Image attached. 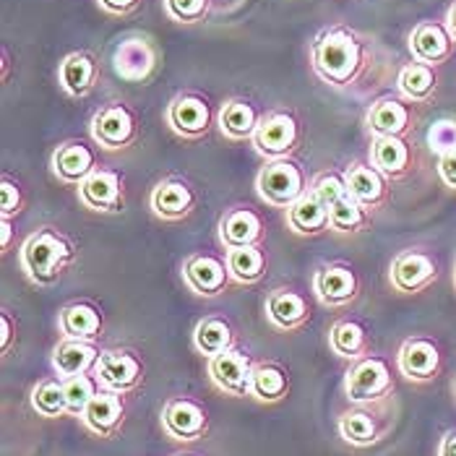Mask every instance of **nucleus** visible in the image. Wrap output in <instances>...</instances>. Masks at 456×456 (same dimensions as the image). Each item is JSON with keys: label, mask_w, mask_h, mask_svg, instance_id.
<instances>
[{"label": "nucleus", "mask_w": 456, "mask_h": 456, "mask_svg": "<svg viewBox=\"0 0 456 456\" xmlns=\"http://www.w3.org/2000/svg\"><path fill=\"white\" fill-rule=\"evenodd\" d=\"M73 258V246L55 230L45 227L21 248V266L35 284H53Z\"/></svg>", "instance_id": "obj_1"}, {"label": "nucleus", "mask_w": 456, "mask_h": 456, "mask_svg": "<svg viewBox=\"0 0 456 456\" xmlns=\"http://www.w3.org/2000/svg\"><path fill=\"white\" fill-rule=\"evenodd\" d=\"M316 69L331 84H347L360 69V45L354 37L342 29L321 37L316 45Z\"/></svg>", "instance_id": "obj_2"}, {"label": "nucleus", "mask_w": 456, "mask_h": 456, "mask_svg": "<svg viewBox=\"0 0 456 456\" xmlns=\"http://www.w3.org/2000/svg\"><path fill=\"white\" fill-rule=\"evenodd\" d=\"M256 188L261 193V199L272 207L289 209L295 201H300L308 191H305V175L295 162L287 159H272L256 180Z\"/></svg>", "instance_id": "obj_3"}, {"label": "nucleus", "mask_w": 456, "mask_h": 456, "mask_svg": "<svg viewBox=\"0 0 456 456\" xmlns=\"http://www.w3.org/2000/svg\"><path fill=\"white\" fill-rule=\"evenodd\" d=\"M345 391L347 399L354 404H373L387 399L394 391V379L391 370L381 357H362L347 370L345 379Z\"/></svg>", "instance_id": "obj_4"}, {"label": "nucleus", "mask_w": 456, "mask_h": 456, "mask_svg": "<svg viewBox=\"0 0 456 456\" xmlns=\"http://www.w3.org/2000/svg\"><path fill=\"white\" fill-rule=\"evenodd\" d=\"M141 373V360L126 350H105L94 365V379L100 381V387L118 394H128L139 387Z\"/></svg>", "instance_id": "obj_5"}, {"label": "nucleus", "mask_w": 456, "mask_h": 456, "mask_svg": "<svg viewBox=\"0 0 456 456\" xmlns=\"http://www.w3.org/2000/svg\"><path fill=\"white\" fill-rule=\"evenodd\" d=\"M253 362L246 352L227 350L209 360V376L214 387L230 396H250L253 384Z\"/></svg>", "instance_id": "obj_6"}, {"label": "nucleus", "mask_w": 456, "mask_h": 456, "mask_svg": "<svg viewBox=\"0 0 456 456\" xmlns=\"http://www.w3.org/2000/svg\"><path fill=\"white\" fill-rule=\"evenodd\" d=\"M162 425L175 441H199L209 433V415L193 399H170L162 410Z\"/></svg>", "instance_id": "obj_7"}, {"label": "nucleus", "mask_w": 456, "mask_h": 456, "mask_svg": "<svg viewBox=\"0 0 456 456\" xmlns=\"http://www.w3.org/2000/svg\"><path fill=\"white\" fill-rule=\"evenodd\" d=\"M399 370L415 384H428L441 370V350L433 339L412 337L399 350Z\"/></svg>", "instance_id": "obj_8"}, {"label": "nucleus", "mask_w": 456, "mask_h": 456, "mask_svg": "<svg viewBox=\"0 0 456 456\" xmlns=\"http://www.w3.org/2000/svg\"><path fill=\"white\" fill-rule=\"evenodd\" d=\"M436 261L422 250H404L391 264V284L399 292H420L436 280Z\"/></svg>", "instance_id": "obj_9"}, {"label": "nucleus", "mask_w": 456, "mask_h": 456, "mask_svg": "<svg viewBox=\"0 0 456 456\" xmlns=\"http://www.w3.org/2000/svg\"><path fill=\"white\" fill-rule=\"evenodd\" d=\"M253 143H256V149L264 157L284 159L295 149V143H297V123H295V118H289V115H272V118H266L256 128Z\"/></svg>", "instance_id": "obj_10"}, {"label": "nucleus", "mask_w": 456, "mask_h": 456, "mask_svg": "<svg viewBox=\"0 0 456 456\" xmlns=\"http://www.w3.org/2000/svg\"><path fill=\"white\" fill-rule=\"evenodd\" d=\"M78 199L94 211L123 209V185L120 175L112 170H94L84 183H78Z\"/></svg>", "instance_id": "obj_11"}, {"label": "nucleus", "mask_w": 456, "mask_h": 456, "mask_svg": "<svg viewBox=\"0 0 456 456\" xmlns=\"http://www.w3.org/2000/svg\"><path fill=\"white\" fill-rule=\"evenodd\" d=\"M183 277L193 292H199L204 297H214V295L224 292V287L230 281V269L224 261H219L214 256H191L183 266Z\"/></svg>", "instance_id": "obj_12"}, {"label": "nucleus", "mask_w": 456, "mask_h": 456, "mask_svg": "<svg viewBox=\"0 0 456 456\" xmlns=\"http://www.w3.org/2000/svg\"><path fill=\"white\" fill-rule=\"evenodd\" d=\"M92 134L105 149H120L134 141L136 123L134 115L123 105H110L100 110L92 120Z\"/></svg>", "instance_id": "obj_13"}, {"label": "nucleus", "mask_w": 456, "mask_h": 456, "mask_svg": "<svg viewBox=\"0 0 456 456\" xmlns=\"http://www.w3.org/2000/svg\"><path fill=\"white\" fill-rule=\"evenodd\" d=\"M126 418V402H123V394L118 391H110V388H100L97 396L89 402L86 412L81 415L84 425L97 433V436H112L120 422Z\"/></svg>", "instance_id": "obj_14"}, {"label": "nucleus", "mask_w": 456, "mask_h": 456, "mask_svg": "<svg viewBox=\"0 0 456 456\" xmlns=\"http://www.w3.org/2000/svg\"><path fill=\"white\" fill-rule=\"evenodd\" d=\"M102 352L97 350L94 342H81V339H63L53 352V368L58 379H73L81 373H94V365Z\"/></svg>", "instance_id": "obj_15"}, {"label": "nucleus", "mask_w": 456, "mask_h": 456, "mask_svg": "<svg viewBox=\"0 0 456 456\" xmlns=\"http://www.w3.org/2000/svg\"><path fill=\"white\" fill-rule=\"evenodd\" d=\"M266 318L284 331H292V329H300L303 323H308L311 318V308L305 303V297L295 289H274L269 297H266Z\"/></svg>", "instance_id": "obj_16"}, {"label": "nucleus", "mask_w": 456, "mask_h": 456, "mask_svg": "<svg viewBox=\"0 0 456 456\" xmlns=\"http://www.w3.org/2000/svg\"><path fill=\"white\" fill-rule=\"evenodd\" d=\"M115 73L126 81H141L146 78L154 63H157V50L146 42V39H126L118 50H115Z\"/></svg>", "instance_id": "obj_17"}, {"label": "nucleus", "mask_w": 456, "mask_h": 456, "mask_svg": "<svg viewBox=\"0 0 456 456\" xmlns=\"http://www.w3.org/2000/svg\"><path fill=\"white\" fill-rule=\"evenodd\" d=\"M261 219L258 214L250 209H230L222 219H219V240L227 246V250L232 248H246L256 246L261 238Z\"/></svg>", "instance_id": "obj_18"}, {"label": "nucleus", "mask_w": 456, "mask_h": 456, "mask_svg": "<svg viewBox=\"0 0 456 456\" xmlns=\"http://www.w3.org/2000/svg\"><path fill=\"white\" fill-rule=\"evenodd\" d=\"M58 326L63 331V339L94 342L102 331V314L89 303H70L61 311Z\"/></svg>", "instance_id": "obj_19"}, {"label": "nucleus", "mask_w": 456, "mask_h": 456, "mask_svg": "<svg viewBox=\"0 0 456 456\" xmlns=\"http://www.w3.org/2000/svg\"><path fill=\"white\" fill-rule=\"evenodd\" d=\"M196 196L183 180H165L151 193V209L162 219H183L193 211Z\"/></svg>", "instance_id": "obj_20"}, {"label": "nucleus", "mask_w": 456, "mask_h": 456, "mask_svg": "<svg viewBox=\"0 0 456 456\" xmlns=\"http://www.w3.org/2000/svg\"><path fill=\"white\" fill-rule=\"evenodd\" d=\"M53 170L66 183H84L94 173V151L84 143H63L53 154Z\"/></svg>", "instance_id": "obj_21"}, {"label": "nucleus", "mask_w": 456, "mask_h": 456, "mask_svg": "<svg viewBox=\"0 0 456 456\" xmlns=\"http://www.w3.org/2000/svg\"><path fill=\"white\" fill-rule=\"evenodd\" d=\"M316 292L326 305H345L357 295V277L347 266H323L316 274Z\"/></svg>", "instance_id": "obj_22"}, {"label": "nucleus", "mask_w": 456, "mask_h": 456, "mask_svg": "<svg viewBox=\"0 0 456 456\" xmlns=\"http://www.w3.org/2000/svg\"><path fill=\"white\" fill-rule=\"evenodd\" d=\"M287 224L297 235H318L329 227V207L314 191H308L300 201H295L287 209Z\"/></svg>", "instance_id": "obj_23"}, {"label": "nucleus", "mask_w": 456, "mask_h": 456, "mask_svg": "<svg viewBox=\"0 0 456 456\" xmlns=\"http://www.w3.org/2000/svg\"><path fill=\"white\" fill-rule=\"evenodd\" d=\"M410 47L420 63H441L452 53V35L438 24H420L412 32Z\"/></svg>", "instance_id": "obj_24"}, {"label": "nucleus", "mask_w": 456, "mask_h": 456, "mask_svg": "<svg viewBox=\"0 0 456 456\" xmlns=\"http://www.w3.org/2000/svg\"><path fill=\"white\" fill-rule=\"evenodd\" d=\"M347 191L362 207H379L387 196L384 173L370 165H352L347 173Z\"/></svg>", "instance_id": "obj_25"}, {"label": "nucleus", "mask_w": 456, "mask_h": 456, "mask_svg": "<svg viewBox=\"0 0 456 456\" xmlns=\"http://www.w3.org/2000/svg\"><path fill=\"white\" fill-rule=\"evenodd\" d=\"M209 107L199 97H180L170 107V123L183 136H201L209 128Z\"/></svg>", "instance_id": "obj_26"}, {"label": "nucleus", "mask_w": 456, "mask_h": 456, "mask_svg": "<svg viewBox=\"0 0 456 456\" xmlns=\"http://www.w3.org/2000/svg\"><path fill=\"white\" fill-rule=\"evenodd\" d=\"M289 391V376L287 370L274 365V362H261L253 368V384H250V396L258 402H280Z\"/></svg>", "instance_id": "obj_27"}, {"label": "nucleus", "mask_w": 456, "mask_h": 456, "mask_svg": "<svg viewBox=\"0 0 456 456\" xmlns=\"http://www.w3.org/2000/svg\"><path fill=\"white\" fill-rule=\"evenodd\" d=\"M370 162L384 175H402L410 165V149L399 136H376Z\"/></svg>", "instance_id": "obj_28"}, {"label": "nucleus", "mask_w": 456, "mask_h": 456, "mask_svg": "<svg viewBox=\"0 0 456 456\" xmlns=\"http://www.w3.org/2000/svg\"><path fill=\"white\" fill-rule=\"evenodd\" d=\"M193 345L204 357H216L222 352L232 350V329L222 318H204L193 331Z\"/></svg>", "instance_id": "obj_29"}, {"label": "nucleus", "mask_w": 456, "mask_h": 456, "mask_svg": "<svg viewBox=\"0 0 456 456\" xmlns=\"http://www.w3.org/2000/svg\"><path fill=\"white\" fill-rule=\"evenodd\" d=\"M407 123H410V112L396 100H384L368 112V128L376 136H402Z\"/></svg>", "instance_id": "obj_30"}, {"label": "nucleus", "mask_w": 456, "mask_h": 456, "mask_svg": "<svg viewBox=\"0 0 456 456\" xmlns=\"http://www.w3.org/2000/svg\"><path fill=\"white\" fill-rule=\"evenodd\" d=\"M329 345L339 357L347 360H362V354L368 350V337L365 329L354 321H337L329 331Z\"/></svg>", "instance_id": "obj_31"}, {"label": "nucleus", "mask_w": 456, "mask_h": 456, "mask_svg": "<svg viewBox=\"0 0 456 456\" xmlns=\"http://www.w3.org/2000/svg\"><path fill=\"white\" fill-rule=\"evenodd\" d=\"M94 76H97L94 61L86 53H73L61 66V84L69 94H76V97H81L92 89Z\"/></svg>", "instance_id": "obj_32"}, {"label": "nucleus", "mask_w": 456, "mask_h": 456, "mask_svg": "<svg viewBox=\"0 0 456 456\" xmlns=\"http://www.w3.org/2000/svg\"><path fill=\"white\" fill-rule=\"evenodd\" d=\"M227 269H230V277L238 280L240 284H253L264 277V269H266V256L261 253L258 246H246V248H232L227 253Z\"/></svg>", "instance_id": "obj_33"}, {"label": "nucleus", "mask_w": 456, "mask_h": 456, "mask_svg": "<svg viewBox=\"0 0 456 456\" xmlns=\"http://www.w3.org/2000/svg\"><path fill=\"white\" fill-rule=\"evenodd\" d=\"M32 407L42 418H63L69 415L63 379H45L32 388Z\"/></svg>", "instance_id": "obj_34"}, {"label": "nucleus", "mask_w": 456, "mask_h": 456, "mask_svg": "<svg viewBox=\"0 0 456 456\" xmlns=\"http://www.w3.org/2000/svg\"><path fill=\"white\" fill-rule=\"evenodd\" d=\"M339 433L342 438L357 446V449H365V446H373L379 441V428L370 412L365 410H347L342 418H339Z\"/></svg>", "instance_id": "obj_35"}, {"label": "nucleus", "mask_w": 456, "mask_h": 456, "mask_svg": "<svg viewBox=\"0 0 456 456\" xmlns=\"http://www.w3.org/2000/svg\"><path fill=\"white\" fill-rule=\"evenodd\" d=\"M219 126L230 139H248L256 134L258 123H256V110L243 102V100H232L227 102L222 115H219Z\"/></svg>", "instance_id": "obj_36"}, {"label": "nucleus", "mask_w": 456, "mask_h": 456, "mask_svg": "<svg viewBox=\"0 0 456 456\" xmlns=\"http://www.w3.org/2000/svg\"><path fill=\"white\" fill-rule=\"evenodd\" d=\"M368 207H362L350 193L329 209V227L337 232H360L368 224Z\"/></svg>", "instance_id": "obj_37"}, {"label": "nucleus", "mask_w": 456, "mask_h": 456, "mask_svg": "<svg viewBox=\"0 0 456 456\" xmlns=\"http://www.w3.org/2000/svg\"><path fill=\"white\" fill-rule=\"evenodd\" d=\"M63 387H66V402H69V415H76V418H81L84 412H86V407H89V402L97 396V391H100V381L94 379V373L89 376V373H81V376H73V379H66L63 381Z\"/></svg>", "instance_id": "obj_38"}, {"label": "nucleus", "mask_w": 456, "mask_h": 456, "mask_svg": "<svg viewBox=\"0 0 456 456\" xmlns=\"http://www.w3.org/2000/svg\"><path fill=\"white\" fill-rule=\"evenodd\" d=\"M399 86L410 100H425L436 86V73L425 63H412L399 73Z\"/></svg>", "instance_id": "obj_39"}, {"label": "nucleus", "mask_w": 456, "mask_h": 456, "mask_svg": "<svg viewBox=\"0 0 456 456\" xmlns=\"http://www.w3.org/2000/svg\"><path fill=\"white\" fill-rule=\"evenodd\" d=\"M428 146L433 151H438L441 157L456 151V120H438V123H433L430 131H428Z\"/></svg>", "instance_id": "obj_40"}, {"label": "nucleus", "mask_w": 456, "mask_h": 456, "mask_svg": "<svg viewBox=\"0 0 456 456\" xmlns=\"http://www.w3.org/2000/svg\"><path fill=\"white\" fill-rule=\"evenodd\" d=\"M314 193H316L318 199L331 209L339 199H345L350 191H347V177H339V175H321L316 180V185L311 188Z\"/></svg>", "instance_id": "obj_41"}, {"label": "nucleus", "mask_w": 456, "mask_h": 456, "mask_svg": "<svg viewBox=\"0 0 456 456\" xmlns=\"http://www.w3.org/2000/svg\"><path fill=\"white\" fill-rule=\"evenodd\" d=\"M207 5L209 0H167V11L177 21H199L207 13Z\"/></svg>", "instance_id": "obj_42"}, {"label": "nucleus", "mask_w": 456, "mask_h": 456, "mask_svg": "<svg viewBox=\"0 0 456 456\" xmlns=\"http://www.w3.org/2000/svg\"><path fill=\"white\" fill-rule=\"evenodd\" d=\"M19 211H21V191L13 180L3 177V183H0V214L11 219Z\"/></svg>", "instance_id": "obj_43"}, {"label": "nucleus", "mask_w": 456, "mask_h": 456, "mask_svg": "<svg viewBox=\"0 0 456 456\" xmlns=\"http://www.w3.org/2000/svg\"><path fill=\"white\" fill-rule=\"evenodd\" d=\"M438 173H441V180H444L446 185L456 188V151L441 157V162H438Z\"/></svg>", "instance_id": "obj_44"}, {"label": "nucleus", "mask_w": 456, "mask_h": 456, "mask_svg": "<svg viewBox=\"0 0 456 456\" xmlns=\"http://www.w3.org/2000/svg\"><path fill=\"white\" fill-rule=\"evenodd\" d=\"M11 339H13V326H11L8 314H3V316H0V350H3V354L11 347Z\"/></svg>", "instance_id": "obj_45"}, {"label": "nucleus", "mask_w": 456, "mask_h": 456, "mask_svg": "<svg viewBox=\"0 0 456 456\" xmlns=\"http://www.w3.org/2000/svg\"><path fill=\"white\" fill-rule=\"evenodd\" d=\"M438 456H456V430L446 433L441 438V446H438Z\"/></svg>", "instance_id": "obj_46"}, {"label": "nucleus", "mask_w": 456, "mask_h": 456, "mask_svg": "<svg viewBox=\"0 0 456 456\" xmlns=\"http://www.w3.org/2000/svg\"><path fill=\"white\" fill-rule=\"evenodd\" d=\"M100 3L112 13H126V11H131L136 5V0H100Z\"/></svg>", "instance_id": "obj_47"}, {"label": "nucleus", "mask_w": 456, "mask_h": 456, "mask_svg": "<svg viewBox=\"0 0 456 456\" xmlns=\"http://www.w3.org/2000/svg\"><path fill=\"white\" fill-rule=\"evenodd\" d=\"M11 219L8 216H3V240H0V246H3V250H8V246H11Z\"/></svg>", "instance_id": "obj_48"}, {"label": "nucleus", "mask_w": 456, "mask_h": 456, "mask_svg": "<svg viewBox=\"0 0 456 456\" xmlns=\"http://www.w3.org/2000/svg\"><path fill=\"white\" fill-rule=\"evenodd\" d=\"M446 29H449L452 39H456V3L452 5V11H449V19H446Z\"/></svg>", "instance_id": "obj_49"}, {"label": "nucleus", "mask_w": 456, "mask_h": 456, "mask_svg": "<svg viewBox=\"0 0 456 456\" xmlns=\"http://www.w3.org/2000/svg\"><path fill=\"white\" fill-rule=\"evenodd\" d=\"M454 391H456V384H454Z\"/></svg>", "instance_id": "obj_50"}]
</instances>
